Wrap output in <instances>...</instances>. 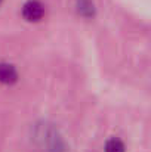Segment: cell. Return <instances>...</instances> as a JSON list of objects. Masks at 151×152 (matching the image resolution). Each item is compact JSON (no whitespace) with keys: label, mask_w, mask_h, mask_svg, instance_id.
I'll return each mask as SVG.
<instances>
[{"label":"cell","mask_w":151,"mask_h":152,"mask_svg":"<svg viewBox=\"0 0 151 152\" xmlns=\"http://www.w3.org/2000/svg\"><path fill=\"white\" fill-rule=\"evenodd\" d=\"M77 9H79V13L86 18H91L95 15V7L91 0H77Z\"/></svg>","instance_id":"3957f363"},{"label":"cell","mask_w":151,"mask_h":152,"mask_svg":"<svg viewBox=\"0 0 151 152\" xmlns=\"http://www.w3.org/2000/svg\"><path fill=\"white\" fill-rule=\"evenodd\" d=\"M105 152H126V146L124 143L119 139V137H111L105 142Z\"/></svg>","instance_id":"277c9868"},{"label":"cell","mask_w":151,"mask_h":152,"mask_svg":"<svg viewBox=\"0 0 151 152\" xmlns=\"http://www.w3.org/2000/svg\"><path fill=\"white\" fill-rule=\"evenodd\" d=\"M1 1H3V0H0V3H1Z\"/></svg>","instance_id":"5b68a950"},{"label":"cell","mask_w":151,"mask_h":152,"mask_svg":"<svg viewBox=\"0 0 151 152\" xmlns=\"http://www.w3.org/2000/svg\"><path fill=\"white\" fill-rule=\"evenodd\" d=\"M18 81V71L12 64L0 62V83L10 86Z\"/></svg>","instance_id":"7a4b0ae2"},{"label":"cell","mask_w":151,"mask_h":152,"mask_svg":"<svg viewBox=\"0 0 151 152\" xmlns=\"http://www.w3.org/2000/svg\"><path fill=\"white\" fill-rule=\"evenodd\" d=\"M45 15V6L39 0H28L22 6V16L28 22H37Z\"/></svg>","instance_id":"6da1fadb"}]
</instances>
